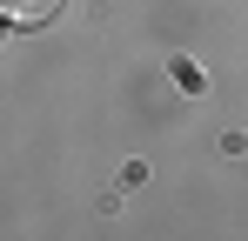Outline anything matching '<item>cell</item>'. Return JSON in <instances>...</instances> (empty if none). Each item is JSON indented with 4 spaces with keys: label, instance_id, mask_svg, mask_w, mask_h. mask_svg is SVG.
Masks as SVG:
<instances>
[{
    "label": "cell",
    "instance_id": "6da1fadb",
    "mask_svg": "<svg viewBox=\"0 0 248 241\" xmlns=\"http://www.w3.org/2000/svg\"><path fill=\"white\" fill-rule=\"evenodd\" d=\"M61 14V0H0V20L7 27H47Z\"/></svg>",
    "mask_w": 248,
    "mask_h": 241
}]
</instances>
